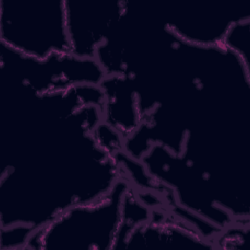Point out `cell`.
<instances>
[{"label": "cell", "instance_id": "cell-1", "mask_svg": "<svg viewBox=\"0 0 250 250\" xmlns=\"http://www.w3.org/2000/svg\"><path fill=\"white\" fill-rule=\"evenodd\" d=\"M1 45L39 60L67 53L64 0H1Z\"/></svg>", "mask_w": 250, "mask_h": 250}]
</instances>
